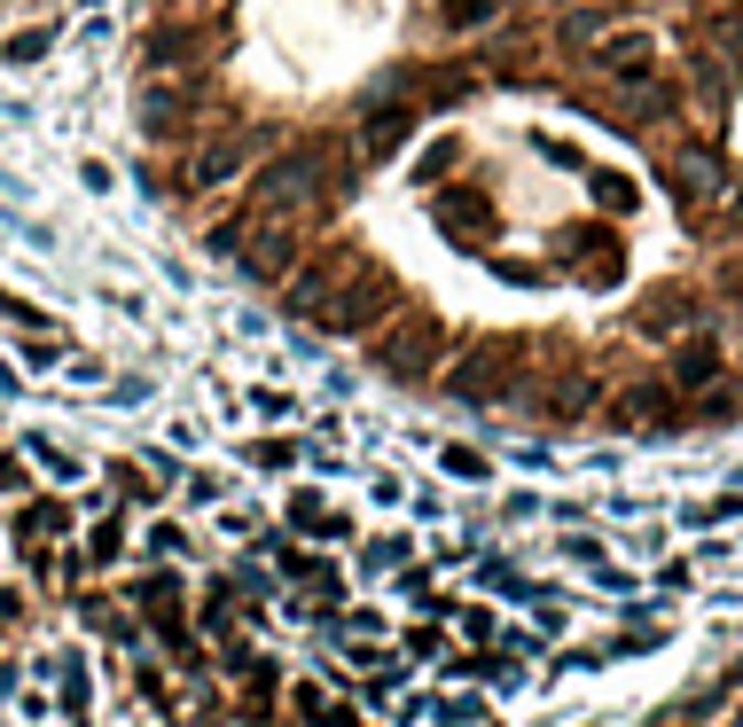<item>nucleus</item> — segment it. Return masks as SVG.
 Wrapping results in <instances>:
<instances>
[{
    "instance_id": "1",
    "label": "nucleus",
    "mask_w": 743,
    "mask_h": 727,
    "mask_svg": "<svg viewBox=\"0 0 743 727\" xmlns=\"http://www.w3.org/2000/svg\"><path fill=\"white\" fill-rule=\"evenodd\" d=\"M345 164L329 157V141H305V149H290L282 164H267V180H259V204H305V196H329V180H337Z\"/></svg>"
},
{
    "instance_id": "2",
    "label": "nucleus",
    "mask_w": 743,
    "mask_h": 727,
    "mask_svg": "<svg viewBox=\"0 0 743 727\" xmlns=\"http://www.w3.org/2000/svg\"><path fill=\"white\" fill-rule=\"evenodd\" d=\"M439 352H446V329H439V321H399V329L376 344V368H384L391 384H423V376L439 368Z\"/></svg>"
},
{
    "instance_id": "3",
    "label": "nucleus",
    "mask_w": 743,
    "mask_h": 727,
    "mask_svg": "<svg viewBox=\"0 0 743 727\" xmlns=\"http://www.w3.org/2000/svg\"><path fill=\"white\" fill-rule=\"evenodd\" d=\"M384 306H391V282L376 275V266H353V275H345V290H329V321H321V329L360 336V329H368Z\"/></svg>"
},
{
    "instance_id": "4",
    "label": "nucleus",
    "mask_w": 743,
    "mask_h": 727,
    "mask_svg": "<svg viewBox=\"0 0 743 727\" xmlns=\"http://www.w3.org/2000/svg\"><path fill=\"white\" fill-rule=\"evenodd\" d=\"M502 384H517V344L509 336H485L470 360H462V368H454V399H502Z\"/></svg>"
},
{
    "instance_id": "5",
    "label": "nucleus",
    "mask_w": 743,
    "mask_h": 727,
    "mask_svg": "<svg viewBox=\"0 0 743 727\" xmlns=\"http://www.w3.org/2000/svg\"><path fill=\"white\" fill-rule=\"evenodd\" d=\"M243 266H251V275H282V266H290V235H282V227H274V235H259Z\"/></svg>"
},
{
    "instance_id": "6",
    "label": "nucleus",
    "mask_w": 743,
    "mask_h": 727,
    "mask_svg": "<svg viewBox=\"0 0 743 727\" xmlns=\"http://www.w3.org/2000/svg\"><path fill=\"white\" fill-rule=\"evenodd\" d=\"M407 126H416L407 110H391V118H368V157H391V149L407 141Z\"/></svg>"
},
{
    "instance_id": "7",
    "label": "nucleus",
    "mask_w": 743,
    "mask_h": 727,
    "mask_svg": "<svg viewBox=\"0 0 743 727\" xmlns=\"http://www.w3.org/2000/svg\"><path fill=\"white\" fill-rule=\"evenodd\" d=\"M595 196H603V212H634V204H642L626 172H595Z\"/></svg>"
},
{
    "instance_id": "8",
    "label": "nucleus",
    "mask_w": 743,
    "mask_h": 727,
    "mask_svg": "<svg viewBox=\"0 0 743 727\" xmlns=\"http://www.w3.org/2000/svg\"><path fill=\"white\" fill-rule=\"evenodd\" d=\"M439 220H446V235H454V227H462V235H493V212H485V204H446Z\"/></svg>"
},
{
    "instance_id": "9",
    "label": "nucleus",
    "mask_w": 743,
    "mask_h": 727,
    "mask_svg": "<svg viewBox=\"0 0 743 727\" xmlns=\"http://www.w3.org/2000/svg\"><path fill=\"white\" fill-rule=\"evenodd\" d=\"M485 17H493V0H446V24L454 32H477Z\"/></svg>"
},
{
    "instance_id": "10",
    "label": "nucleus",
    "mask_w": 743,
    "mask_h": 727,
    "mask_svg": "<svg viewBox=\"0 0 743 727\" xmlns=\"http://www.w3.org/2000/svg\"><path fill=\"white\" fill-rule=\"evenodd\" d=\"M141 118H149L157 133H173V126H181V103H173V95H149V103H141Z\"/></svg>"
},
{
    "instance_id": "11",
    "label": "nucleus",
    "mask_w": 743,
    "mask_h": 727,
    "mask_svg": "<svg viewBox=\"0 0 743 727\" xmlns=\"http://www.w3.org/2000/svg\"><path fill=\"white\" fill-rule=\"evenodd\" d=\"M704 9L720 17V32H728V40H743V0H704Z\"/></svg>"
},
{
    "instance_id": "12",
    "label": "nucleus",
    "mask_w": 743,
    "mask_h": 727,
    "mask_svg": "<svg viewBox=\"0 0 743 727\" xmlns=\"http://www.w3.org/2000/svg\"><path fill=\"white\" fill-rule=\"evenodd\" d=\"M681 376H689V384L712 376V344H689V352H681Z\"/></svg>"
}]
</instances>
